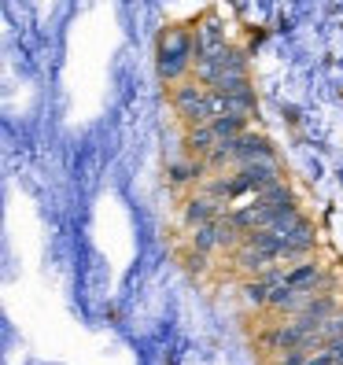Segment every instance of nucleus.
Returning <instances> with one entry per match:
<instances>
[{"instance_id": "obj_1", "label": "nucleus", "mask_w": 343, "mask_h": 365, "mask_svg": "<svg viewBox=\"0 0 343 365\" xmlns=\"http://www.w3.org/2000/svg\"><path fill=\"white\" fill-rule=\"evenodd\" d=\"M196 56H200V41H196V30L188 26H166L159 34V48H155V67H159V78L178 85L192 74L196 67Z\"/></svg>"}, {"instance_id": "obj_2", "label": "nucleus", "mask_w": 343, "mask_h": 365, "mask_svg": "<svg viewBox=\"0 0 343 365\" xmlns=\"http://www.w3.org/2000/svg\"><path fill=\"white\" fill-rule=\"evenodd\" d=\"M170 100H174V111L181 115V122H188V125H203V122L214 118V111H210V89L200 85L196 78L178 81Z\"/></svg>"}, {"instance_id": "obj_3", "label": "nucleus", "mask_w": 343, "mask_h": 365, "mask_svg": "<svg viewBox=\"0 0 343 365\" xmlns=\"http://www.w3.org/2000/svg\"><path fill=\"white\" fill-rule=\"evenodd\" d=\"M273 232L281 236V244H285V259H303V255H310L317 247V232H314V225L303 218V214L292 218L288 225L273 229Z\"/></svg>"}, {"instance_id": "obj_4", "label": "nucleus", "mask_w": 343, "mask_h": 365, "mask_svg": "<svg viewBox=\"0 0 343 365\" xmlns=\"http://www.w3.org/2000/svg\"><path fill=\"white\" fill-rule=\"evenodd\" d=\"M288 284L299 292V295H321V292H329L332 288V277L321 269L317 262H299V266H292L288 269Z\"/></svg>"}, {"instance_id": "obj_5", "label": "nucleus", "mask_w": 343, "mask_h": 365, "mask_svg": "<svg viewBox=\"0 0 343 365\" xmlns=\"http://www.w3.org/2000/svg\"><path fill=\"white\" fill-rule=\"evenodd\" d=\"M222 200H214V196H207V192H196V196H188L185 200V207H181V222L185 225H203V222H214V218H222Z\"/></svg>"}, {"instance_id": "obj_6", "label": "nucleus", "mask_w": 343, "mask_h": 365, "mask_svg": "<svg viewBox=\"0 0 343 365\" xmlns=\"http://www.w3.org/2000/svg\"><path fill=\"white\" fill-rule=\"evenodd\" d=\"M237 269H244V273H251V277H262V273H270L281 259H273L270 251H259V247H247V244H237Z\"/></svg>"}, {"instance_id": "obj_7", "label": "nucleus", "mask_w": 343, "mask_h": 365, "mask_svg": "<svg viewBox=\"0 0 343 365\" xmlns=\"http://www.w3.org/2000/svg\"><path fill=\"white\" fill-rule=\"evenodd\" d=\"M196 41H200V52L203 48H225L229 45V41H225V26L214 15H207L203 23L196 26Z\"/></svg>"}, {"instance_id": "obj_8", "label": "nucleus", "mask_w": 343, "mask_h": 365, "mask_svg": "<svg viewBox=\"0 0 343 365\" xmlns=\"http://www.w3.org/2000/svg\"><path fill=\"white\" fill-rule=\"evenodd\" d=\"M336 336H343V314H339V310L325 321V325H321V339H325V343L336 339Z\"/></svg>"}, {"instance_id": "obj_9", "label": "nucleus", "mask_w": 343, "mask_h": 365, "mask_svg": "<svg viewBox=\"0 0 343 365\" xmlns=\"http://www.w3.org/2000/svg\"><path fill=\"white\" fill-rule=\"evenodd\" d=\"M307 365H343V361H339L336 354H329L325 347H321V351H314V354H310V361H307Z\"/></svg>"}]
</instances>
